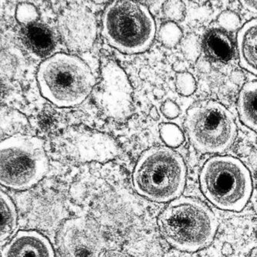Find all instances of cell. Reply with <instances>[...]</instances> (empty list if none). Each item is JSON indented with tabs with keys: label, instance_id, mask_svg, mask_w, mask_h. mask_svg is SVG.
Masks as SVG:
<instances>
[{
	"label": "cell",
	"instance_id": "cell-24",
	"mask_svg": "<svg viewBox=\"0 0 257 257\" xmlns=\"http://www.w3.org/2000/svg\"><path fill=\"white\" fill-rule=\"evenodd\" d=\"M162 114L168 118H175L179 114V107L175 102L171 100H166L162 107H161Z\"/></svg>",
	"mask_w": 257,
	"mask_h": 257
},
{
	"label": "cell",
	"instance_id": "cell-2",
	"mask_svg": "<svg viewBox=\"0 0 257 257\" xmlns=\"http://www.w3.org/2000/svg\"><path fill=\"white\" fill-rule=\"evenodd\" d=\"M37 79L42 95L60 107L81 104L96 84L87 64L78 57L67 54H55L41 63Z\"/></svg>",
	"mask_w": 257,
	"mask_h": 257
},
{
	"label": "cell",
	"instance_id": "cell-15",
	"mask_svg": "<svg viewBox=\"0 0 257 257\" xmlns=\"http://www.w3.org/2000/svg\"><path fill=\"white\" fill-rule=\"evenodd\" d=\"M205 54L212 60L227 62L233 57L232 40L226 33L219 29L209 30L203 39Z\"/></svg>",
	"mask_w": 257,
	"mask_h": 257
},
{
	"label": "cell",
	"instance_id": "cell-19",
	"mask_svg": "<svg viewBox=\"0 0 257 257\" xmlns=\"http://www.w3.org/2000/svg\"><path fill=\"white\" fill-rule=\"evenodd\" d=\"M159 35V40L163 45L167 47H173L182 38V33L175 23L168 22L161 27Z\"/></svg>",
	"mask_w": 257,
	"mask_h": 257
},
{
	"label": "cell",
	"instance_id": "cell-21",
	"mask_svg": "<svg viewBox=\"0 0 257 257\" xmlns=\"http://www.w3.org/2000/svg\"><path fill=\"white\" fill-rule=\"evenodd\" d=\"M176 84L177 91L184 96L191 95L196 89L193 76L187 72H182L177 74Z\"/></svg>",
	"mask_w": 257,
	"mask_h": 257
},
{
	"label": "cell",
	"instance_id": "cell-25",
	"mask_svg": "<svg viewBox=\"0 0 257 257\" xmlns=\"http://www.w3.org/2000/svg\"><path fill=\"white\" fill-rule=\"evenodd\" d=\"M219 24L224 28L233 29L237 25L239 19H238L237 16H235L232 13H224L219 17Z\"/></svg>",
	"mask_w": 257,
	"mask_h": 257
},
{
	"label": "cell",
	"instance_id": "cell-16",
	"mask_svg": "<svg viewBox=\"0 0 257 257\" xmlns=\"http://www.w3.org/2000/svg\"><path fill=\"white\" fill-rule=\"evenodd\" d=\"M237 107L241 120L257 132V81L248 83L242 87Z\"/></svg>",
	"mask_w": 257,
	"mask_h": 257
},
{
	"label": "cell",
	"instance_id": "cell-1",
	"mask_svg": "<svg viewBox=\"0 0 257 257\" xmlns=\"http://www.w3.org/2000/svg\"><path fill=\"white\" fill-rule=\"evenodd\" d=\"M162 237L172 247L195 252L212 242L217 230V219L209 208L196 199L182 197L172 201L159 218Z\"/></svg>",
	"mask_w": 257,
	"mask_h": 257
},
{
	"label": "cell",
	"instance_id": "cell-3",
	"mask_svg": "<svg viewBox=\"0 0 257 257\" xmlns=\"http://www.w3.org/2000/svg\"><path fill=\"white\" fill-rule=\"evenodd\" d=\"M132 179L135 189L143 197L159 203L170 202L183 192L186 165L170 148H152L139 158Z\"/></svg>",
	"mask_w": 257,
	"mask_h": 257
},
{
	"label": "cell",
	"instance_id": "cell-11",
	"mask_svg": "<svg viewBox=\"0 0 257 257\" xmlns=\"http://www.w3.org/2000/svg\"><path fill=\"white\" fill-rule=\"evenodd\" d=\"M60 149L82 161H106L117 154L115 142L104 134L72 129L60 138Z\"/></svg>",
	"mask_w": 257,
	"mask_h": 257
},
{
	"label": "cell",
	"instance_id": "cell-22",
	"mask_svg": "<svg viewBox=\"0 0 257 257\" xmlns=\"http://www.w3.org/2000/svg\"><path fill=\"white\" fill-rule=\"evenodd\" d=\"M161 136L169 146H178L183 140L182 132L174 124H164L160 129Z\"/></svg>",
	"mask_w": 257,
	"mask_h": 257
},
{
	"label": "cell",
	"instance_id": "cell-18",
	"mask_svg": "<svg viewBox=\"0 0 257 257\" xmlns=\"http://www.w3.org/2000/svg\"><path fill=\"white\" fill-rule=\"evenodd\" d=\"M27 124V120L24 114L12 108L2 107L1 109V130L2 133L18 132Z\"/></svg>",
	"mask_w": 257,
	"mask_h": 257
},
{
	"label": "cell",
	"instance_id": "cell-17",
	"mask_svg": "<svg viewBox=\"0 0 257 257\" xmlns=\"http://www.w3.org/2000/svg\"><path fill=\"white\" fill-rule=\"evenodd\" d=\"M1 198V242L7 240L15 231L17 225V212L12 199L4 191Z\"/></svg>",
	"mask_w": 257,
	"mask_h": 257
},
{
	"label": "cell",
	"instance_id": "cell-23",
	"mask_svg": "<svg viewBox=\"0 0 257 257\" xmlns=\"http://www.w3.org/2000/svg\"><path fill=\"white\" fill-rule=\"evenodd\" d=\"M163 10L164 14L168 19L179 21L183 17L185 7L180 1H169L164 4Z\"/></svg>",
	"mask_w": 257,
	"mask_h": 257
},
{
	"label": "cell",
	"instance_id": "cell-12",
	"mask_svg": "<svg viewBox=\"0 0 257 257\" xmlns=\"http://www.w3.org/2000/svg\"><path fill=\"white\" fill-rule=\"evenodd\" d=\"M2 257H55L54 248L43 234L20 231L2 249Z\"/></svg>",
	"mask_w": 257,
	"mask_h": 257
},
{
	"label": "cell",
	"instance_id": "cell-6",
	"mask_svg": "<svg viewBox=\"0 0 257 257\" xmlns=\"http://www.w3.org/2000/svg\"><path fill=\"white\" fill-rule=\"evenodd\" d=\"M2 186L14 190H27L42 180L49 169V160L41 139L16 135L0 144Z\"/></svg>",
	"mask_w": 257,
	"mask_h": 257
},
{
	"label": "cell",
	"instance_id": "cell-20",
	"mask_svg": "<svg viewBox=\"0 0 257 257\" xmlns=\"http://www.w3.org/2000/svg\"><path fill=\"white\" fill-rule=\"evenodd\" d=\"M16 18L19 23L25 27L37 23L39 18L38 11L32 4H20L16 11Z\"/></svg>",
	"mask_w": 257,
	"mask_h": 257
},
{
	"label": "cell",
	"instance_id": "cell-27",
	"mask_svg": "<svg viewBox=\"0 0 257 257\" xmlns=\"http://www.w3.org/2000/svg\"><path fill=\"white\" fill-rule=\"evenodd\" d=\"M241 4L245 9L257 14V1H241Z\"/></svg>",
	"mask_w": 257,
	"mask_h": 257
},
{
	"label": "cell",
	"instance_id": "cell-8",
	"mask_svg": "<svg viewBox=\"0 0 257 257\" xmlns=\"http://www.w3.org/2000/svg\"><path fill=\"white\" fill-rule=\"evenodd\" d=\"M132 85L121 67L111 60L103 63L100 80L92 91L99 110L112 118H125L132 113Z\"/></svg>",
	"mask_w": 257,
	"mask_h": 257
},
{
	"label": "cell",
	"instance_id": "cell-28",
	"mask_svg": "<svg viewBox=\"0 0 257 257\" xmlns=\"http://www.w3.org/2000/svg\"><path fill=\"white\" fill-rule=\"evenodd\" d=\"M151 112H152V117H154L155 119L159 118V113H158L157 110L156 108L152 109Z\"/></svg>",
	"mask_w": 257,
	"mask_h": 257
},
{
	"label": "cell",
	"instance_id": "cell-5",
	"mask_svg": "<svg viewBox=\"0 0 257 257\" xmlns=\"http://www.w3.org/2000/svg\"><path fill=\"white\" fill-rule=\"evenodd\" d=\"M200 186L209 202L223 210H242L252 191L250 173L243 164L231 156H217L204 165Z\"/></svg>",
	"mask_w": 257,
	"mask_h": 257
},
{
	"label": "cell",
	"instance_id": "cell-13",
	"mask_svg": "<svg viewBox=\"0 0 257 257\" xmlns=\"http://www.w3.org/2000/svg\"><path fill=\"white\" fill-rule=\"evenodd\" d=\"M237 49L241 66L257 76V19L246 23L239 30Z\"/></svg>",
	"mask_w": 257,
	"mask_h": 257
},
{
	"label": "cell",
	"instance_id": "cell-7",
	"mask_svg": "<svg viewBox=\"0 0 257 257\" xmlns=\"http://www.w3.org/2000/svg\"><path fill=\"white\" fill-rule=\"evenodd\" d=\"M186 127L194 147L203 153L227 150L236 137V125L230 111L213 100L201 101L191 107Z\"/></svg>",
	"mask_w": 257,
	"mask_h": 257
},
{
	"label": "cell",
	"instance_id": "cell-14",
	"mask_svg": "<svg viewBox=\"0 0 257 257\" xmlns=\"http://www.w3.org/2000/svg\"><path fill=\"white\" fill-rule=\"evenodd\" d=\"M21 36L25 45L40 57L49 55L55 47V38L52 31L40 23L25 26Z\"/></svg>",
	"mask_w": 257,
	"mask_h": 257
},
{
	"label": "cell",
	"instance_id": "cell-10",
	"mask_svg": "<svg viewBox=\"0 0 257 257\" xmlns=\"http://www.w3.org/2000/svg\"><path fill=\"white\" fill-rule=\"evenodd\" d=\"M60 37L69 50L84 52L94 45L97 36V23L93 13L81 6H72L58 18Z\"/></svg>",
	"mask_w": 257,
	"mask_h": 257
},
{
	"label": "cell",
	"instance_id": "cell-9",
	"mask_svg": "<svg viewBox=\"0 0 257 257\" xmlns=\"http://www.w3.org/2000/svg\"><path fill=\"white\" fill-rule=\"evenodd\" d=\"M61 257H100L105 239L100 225L88 217H75L65 221L57 235Z\"/></svg>",
	"mask_w": 257,
	"mask_h": 257
},
{
	"label": "cell",
	"instance_id": "cell-26",
	"mask_svg": "<svg viewBox=\"0 0 257 257\" xmlns=\"http://www.w3.org/2000/svg\"><path fill=\"white\" fill-rule=\"evenodd\" d=\"M103 257H133L126 252L118 250H109L104 252Z\"/></svg>",
	"mask_w": 257,
	"mask_h": 257
},
{
	"label": "cell",
	"instance_id": "cell-4",
	"mask_svg": "<svg viewBox=\"0 0 257 257\" xmlns=\"http://www.w3.org/2000/svg\"><path fill=\"white\" fill-rule=\"evenodd\" d=\"M156 33V23L149 9L139 3L115 1L104 10L102 35L120 52H145L153 43Z\"/></svg>",
	"mask_w": 257,
	"mask_h": 257
}]
</instances>
